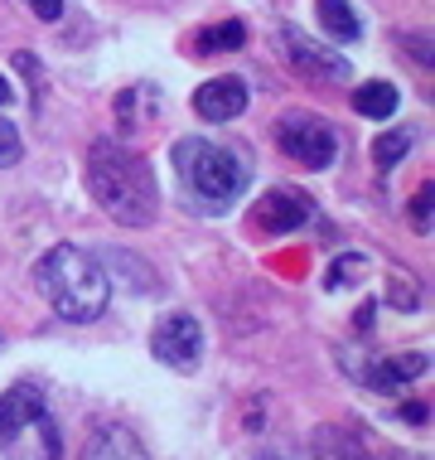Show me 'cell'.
Wrapping results in <instances>:
<instances>
[{"instance_id": "22", "label": "cell", "mask_w": 435, "mask_h": 460, "mask_svg": "<svg viewBox=\"0 0 435 460\" xmlns=\"http://www.w3.org/2000/svg\"><path fill=\"white\" fill-rule=\"evenodd\" d=\"M402 421H412V427H416V421H431V407L426 402H406L402 407Z\"/></svg>"}, {"instance_id": "17", "label": "cell", "mask_w": 435, "mask_h": 460, "mask_svg": "<svg viewBox=\"0 0 435 460\" xmlns=\"http://www.w3.org/2000/svg\"><path fill=\"white\" fill-rule=\"evenodd\" d=\"M363 271H368V257L348 252V257H339V262L329 267L325 286H329V291H339V286H358V281H363Z\"/></svg>"}, {"instance_id": "12", "label": "cell", "mask_w": 435, "mask_h": 460, "mask_svg": "<svg viewBox=\"0 0 435 460\" xmlns=\"http://www.w3.org/2000/svg\"><path fill=\"white\" fill-rule=\"evenodd\" d=\"M309 451H315V460H372L368 446L358 441L353 431H344V427H319Z\"/></svg>"}, {"instance_id": "25", "label": "cell", "mask_w": 435, "mask_h": 460, "mask_svg": "<svg viewBox=\"0 0 435 460\" xmlns=\"http://www.w3.org/2000/svg\"><path fill=\"white\" fill-rule=\"evenodd\" d=\"M257 460H291V456H281V451H261Z\"/></svg>"}, {"instance_id": "9", "label": "cell", "mask_w": 435, "mask_h": 460, "mask_svg": "<svg viewBox=\"0 0 435 460\" xmlns=\"http://www.w3.org/2000/svg\"><path fill=\"white\" fill-rule=\"evenodd\" d=\"M426 368H431V358L421 354V349L416 354H387V358H378V364L368 368V383L378 393H402L406 383H416Z\"/></svg>"}, {"instance_id": "1", "label": "cell", "mask_w": 435, "mask_h": 460, "mask_svg": "<svg viewBox=\"0 0 435 460\" xmlns=\"http://www.w3.org/2000/svg\"><path fill=\"white\" fill-rule=\"evenodd\" d=\"M87 190L107 218L126 223V228H145L160 214L155 170L121 141H97L87 151Z\"/></svg>"}, {"instance_id": "14", "label": "cell", "mask_w": 435, "mask_h": 460, "mask_svg": "<svg viewBox=\"0 0 435 460\" xmlns=\"http://www.w3.org/2000/svg\"><path fill=\"white\" fill-rule=\"evenodd\" d=\"M242 44H247V24H242V20L208 24V30H198V40H194L198 54H238Z\"/></svg>"}, {"instance_id": "2", "label": "cell", "mask_w": 435, "mask_h": 460, "mask_svg": "<svg viewBox=\"0 0 435 460\" xmlns=\"http://www.w3.org/2000/svg\"><path fill=\"white\" fill-rule=\"evenodd\" d=\"M34 286L68 325H92V320L107 315V301H111V277L107 267L97 262L92 252L83 247H54V252L39 257L34 267Z\"/></svg>"}, {"instance_id": "5", "label": "cell", "mask_w": 435, "mask_h": 460, "mask_svg": "<svg viewBox=\"0 0 435 460\" xmlns=\"http://www.w3.org/2000/svg\"><path fill=\"white\" fill-rule=\"evenodd\" d=\"M151 354L174 373H194L204 358V325L194 315H165L151 334Z\"/></svg>"}, {"instance_id": "7", "label": "cell", "mask_w": 435, "mask_h": 460, "mask_svg": "<svg viewBox=\"0 0 435 460\" xmlns=\"http://www.w3.org/2000/svg\"><path fill=\"white\" fill-rule=\"evenodd\" d=\"M309 218V194L300 190H271L261 194V208H257V228L261 233H291Z\"/></svg>"}, {"instance_id": "8", "label": "cell", "mask_w": 435, "mask_h": 460, "mask_svg": "<svg viewBox=\"0 0 435 460\" xmlns=\"http://www.w3.org/2000/svg\"><path fill=\"white\" fill-rule=\"evenodd\" d=\"M242 107H247V83L242 78H213L194 93V111L204 121H232V117H242Z\"/></svg>"}, {"instance_id": "11", "label": "cell", "mask_w": 435, "mask_h": 460, "mask_svg": "<svg viewBox=\"0 0 435 460\" xmlns=\"http://www.w3.org/2000/svg\"><path fill=\"white\" fill-rule=\"evenodd\" d=\"M34 417H44V393L39 388H10L0 393V441H10L20 427H30Z\"/></svg>"}, {"instance_id": "18", "label": "cell", "mask_w": 435, "mask_h": 460, "mask_svg": "<svg viewBox=\"0 0 435 460\" xmlns=\"http://www.w3.org/2000/svg\"><path fill=\"white\" fill-rule=\"evenodd\" d=\"M20 155H24V146H20V131L10 127V121H0V170L20 165Z\"/></svg>"}, {"instance_id": "3", "label": "cell", "mask_w": 435, "mask_h": 460, "mask_svg": "<svg viewBox=\"0 0 435 460\" xmlns=\"http://www.w3.org/2000/svg\"><path fill=\"white\" fill-rule=\"evenodd\" d=\"M174 170H179V184L198 214H228L242 199L247 180H252V170H247V160L238 151L213 146L204 136L174 141Z\"/></svg>"}, {"instance_id": "13", "label": "cell", "mask_w": 435, "mask_h": 460, "mask_svg": "<svg viewBox=\"0 0 435 460\" xmlns=\"http://www.w3.org/2000/svg\"><path fill=\"white\" fill-rule=\"evenodd\" d=\"M396 102H402V97H396L392 83H363V88H353V111L368 121H387L396 111Z\"/></svg>"}, {"instance_id": "15", "label": "cell", "mask_w": 435, "mask_h": 460, "mask_svg": "<svg viewBox=\"0 0 435 460\" xmlns=\"http://www.w3.org/2000/svg\"><path fill=\"white\" fill-rule=\"evenodd\" d=\"M319 24H325L339 44H353L358 34H363V24H358V15H353L348 0H319Z\"/></svg>"}, {"instance_id": "19", "label": "cell", "mask_w": 435, "mask_h": 460, "mask_svg": "<svg viewBox=\"0 0 435 460\" xmlns=\"http://www.w3.org/2000/svg\"><path fill=\"white\" fill-rule=\"evenodd\" d=\"M392 305H402V310H416L421 305V286H412L406 271H396V277H392Z\"/></svg>"}, {"instance_id": "16", "label": "cell", "mask_w": 435, "mask_h": 460, "mask_svg": "<svg viewBox=\"0 0 435 460\" xmlns=\"http://www.w3.org/2000/svg\"><path fill=\"white\" fill-rule=\"evenodd\" d=\"M416 146V136L412 131H382L378 141H372V160H378V170H392V165H402L406 160V151Z\"/></svg>"}, {"instance_id": "20", "label": "cell", "mask_w": 435, "mask_h": 460, "mask_svg": "<svg viewBox=\"0 0 435 460\" xmlns=\"http://www.w3.org/2000/svg\"><path fill=\"white\" fill-rule=\"evenodd\" d=\"M431 184H421V194H416V204H412V218H416V228L421 233H431Z\"/></svg>"}, {"instance_id": "21", "label": "cell", "mask_w": 435, "mask_h": 460, "mask_svg": "<svg viewBox=\"0 0 435 460\" xmlns=\"http://www.w3.org/2000/svg\"><path fill=\"white\" fill-rule=\"evenodd\" d=\"M30 10L39 20H58V15H64V0H30Z\"/></svg>"}, {"instance_id": "23", "label": "cell", "mask_w": 435, "mask_h": 460, "mask_svg": "<svg viewBox=\"0 0 435 460\" xmlns=\"http://www.w3.org/2000/svg\"><path fill=\"white\" fill-rule=\"evenodd\" d=\"M372 315H378V305H363V310H358V330H368Z\"/></svg>"}, {"instance_id": "6", "label": "cell", "mask_w": 435, "mask_h": 460, "mask_svg": "<svg viewBox=\"0 0 435 460\" xmlns=\"http://www.w3.org/2000/svg\"><path fill=\"white\" fill-rule=\"evenodd\" d=\"M281 44H285V58H291V68L300 73V78H309V83H339V78H348V73H353L339 49L315 44L309 34L295 30V24H285V30H281Z\"/></svg>"}, {"instance_id": "4", "label": "cell", "mask_w": 435, "mask_h": 460, "mask_svg": "<svg viewBox=\"0 0 435 460\" xmlns=\"http://www.w3.org/2000/svg\"><path fill=\"white\" fill-rule=\"evenodd\" d=\"M276 146L291 160H300L305 170H329V160L339 155V141H334L329 121L315 117V111H291V117H281Z\"/></svg>"}, {"instance_id": "10", "label": "cell", "mask_w": 435, "mask_h": 460, "mask_svg": "<svg viewBox=\"0 0 435 460\" xmlns=\"http://www.w3.org/2000/svg\"><path fill=\"white\" fill-rule=\"evenodd\" d=\"M78 460H151V456H145V446L131 427H102L87 437Z\"/></svg>"}, {"instance_id": "24", "label": "cell", "mask_w": 435, "mask_h": 460, "mask_svg": "<svg viewBox=\"0 0 435 460\" xmlns=\"http://www.w3.org/2000/svg\"><path fill=\"white\" fill-rule=\"evenodd\" d=\"M10 97H15V93H10V83H5V78H0V107H5V102H10Z\"/></svg>"}]
</instances>
